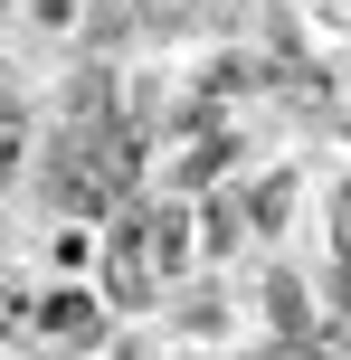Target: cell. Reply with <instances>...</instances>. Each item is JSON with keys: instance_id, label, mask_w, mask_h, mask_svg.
I'll return each mask as SVG.
<instances>
[{"instance_id": "1", "label": "cell", "mask_w": 351, "mask_h": 360, "mask_svg": "<svg viewBox=\"0 0 351 360\" xmlns=\"http://www.w3.org/2000/svg\"><path fill=\"white\" fill-rule=\"evenodd\" d=\"M38 323H48V342H86V332H95V304H86V294H67V304H48Z\"/></svg>"}]
</instances>
